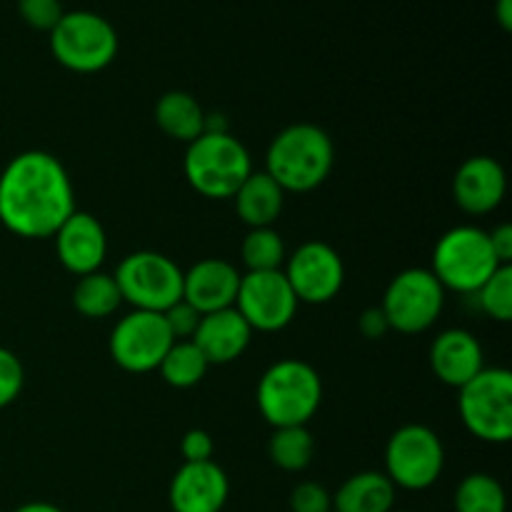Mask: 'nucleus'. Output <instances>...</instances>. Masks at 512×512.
<instances>
[{
	"label": "nucleus",
	"instance_id": "6e6552de",
	"mask_svg": "<svg viewBox=\"0 0 512 512\" xmlns=\"http://www.w3.org/2000/svg\"><path fill=\"white\" fill-rule=\"evenodd\" d=\"M123 303L133 310L165 313L170 305L183 300V270L173 258L155 250H135L125 255L113 273Z\"/></svg>",
	"mask_w": 512,
	"mask_h": 512
},
{
	"label": "nucleus",
	"instance_id": "4468645a",
	"mask_svg": "<svg viewBox=\"0 0 512 512\" xmlns=\"http://www.w3.org/2000/svg\"><path fill=\"white\" fill-rule=\"evenodd\" d=\"M230 498V480L215 460L183 463L168 488L173 512H223Z\"/></svg>",
	"mask_w": 512,
	"mask_h": 512
},
{
	"label": "nucleus",
	"instance_id": "39448f33",
	"mask_svg": "<svg viewBox=\"0 0 512 512\" xmlns=\"http://www.w3.org/2000/svg\"><path fill=\"white\" fill-rule=\"evenodd\" d=\"M498 268L503 265L495 258L488 230L475 225H455L435 243L430 273L445 290L475 295Z\"/></svg>",
	"mask_w": 512,
	"mask_h": 512
},
{
	"label": "nucleus",
	"instance_id": "a878e982",
	"mask_svg": "<svg viewBox=\"0 0 512 512\" xmlns=\"http://www.w3.org/2000/svg\"><path fill=\"white\" fill-rule=\"evenodd\" d=\"M455 512H505L508 498L498 478L488 473H470L455 488Z\"/></svg>",
	"mask_w": 512,
	"mask_h": 512
},
{
	"label": "nucleus",
	"instance_id": "423d86ee",
	"mask_svg": "<svg viewBox=\"0 0 512 512\" xmlns=\"http://www.w3.org/2000/svg\"><path fill=\"white\" fill-rule=\"evenodd\" d=\"M458 413L473 438L490 445L512 440V373L483 368L458 390Z\"/></svg>",
	"mask_w": 512,
	"mask_h": 512
},
{
	"label": "nucleus",
	"instance_id": "f03ea898",
	"mask_svg": "<svg viewBox=\"0 0 512 512\" xmlns=\"http://www.w3.org/2000/svg\"><path fill=\"white\" fill-rule=\"evenodd\" d=\"M335 165L333 138L320 125L295 123L280 130L265 153V173L285 193H310L330 178Z\"/></svg>",
	"mask_w": 512,
	"mask_h": 512
},
{
	"label": "nucleus",
	"instance_id": "473e14b6",
	"mask_svg": "<svg viewBox=\"0 0 512 512\" xmlns=\"http://www.w3.org/2000/svg\"><path fill=\"white\" fill-rule=\"evenodd\" d=\"M215 443L213 435L203 428H193L183 435L180 440V455H183V463H205V460H213Z\"/></svg>",
	"mask_w": 512,
	"mask_h": 512
},
{
	"label": "nucleus",
	"instance_id": "dca6fc26",
	"mask_svg": "<svg viewBox=\"0 0 512 512\" xmlns=\"http://www.w3.org/2000/svg\"><path fill=\"white\" fill-rule=\"evenodd\" d=\"M508 193L505 168L490 155H473L453 178V200L463 213L488 215L503 205Z\"/></svg>",
	"mask_w": 512,
	"mask_h": 512
},
{
	"label": "nucleus",
	"instance_id": "5701e85b",
	"mask_svg": "<svg viewBox=\"0 0 512 512\" xmlns=\"http://www.w3.org/2000/svg\"><path fill=\"white\" fill-rule=\"evenodd\" d=\"M70 300H73V308L90 320L110 318L123 305L118 283H115L113 275L103 273V270L78 278Z\"/></svg>",
	"mask_w": 512,
	"mask_h": 512
},
{
	"label": "nucleus",
	"instance_id": "cd10ccee",
	"mask_svg": "<svg viewBox=\"0 0 512 512\" xmlns=\"http://www.w3.org/2000/svg\"><path fill=\"white\" fill-rule=\"evenodd\" d=\"M480 310L488 318L498 320V323H510L512 320V265H503L495 270L483 288L475 293Z\"/></svg>",
	"mask_w": 512,
	"mask_h": 512
},
{
	"label": "nucleus",
	"instance_id": "b1692460",
	"mask_svg": "<svg viewBox=\"0 0 512 512\" xmlns=\"http://www.w3.org/2000/svg\"><path fill=\"white\" fill-rule=\"evenodd\" d=\"M208 370L210 363L205 360V355L200 353V348L193 340H175L158 365L160 378H163L170 388L178 390L195 388V385L208 375Z\"/></svg>",
	"mask_w": 512,
	"mask_h": 512
},
{
	"label": "nucleus",
	"instance_id": "ddd939ff",
	"mask_svg": "<svg viewBox=\"0 0 512 512\" xmlns=\"http://www.w3.org/2000/svg\"><path fill=\"white\" fill-rule=\"evenodd\" d=\"M285 278L298 303L325 305L338 298L345 283V263L333 245L308 240L285 258Z\"/></svg>",
	"mask_w": 512,
	"mask_h": 512
},
{
	"label": "nucleus",
	"instance_id": "f8f14e48",
	"mask_svg": "<svg viewBox=\"0 0 512 512\" xmlns=\"http://www.w3.org/2000/svg\"><path fill=\"white\" fill-rule=\"evenodd\" d=\"M298 298L283 270L240 275L238 298L233 308L243 315L253 333H280L298 313Z\"/></svg>",
	"mask_w": 512,
	"mask_h": 512
},
{
	"label": "nucleus",
	"instance_id": "a211bd4d",
	"mask_svg": "<svg viewBox=\"0 0 512 512\" xmlns=\"http://www.w3.org/2000/svg\"><path fill=\"white\" fill-rule=\"evenodd\" d=\"M430 368L440 383L460 390L485 368L483 345L465 328L443 330L430 345Z\"/></svg>",
	"mask_w": 512,
	"mask_h": 512
},
{
	"label": "nucleus",
	"instance_id": "f704fd0d",
	"mask_svg": "<svg viewBox=\"0 0 512 512\" xmlns=\"http://www.w3.org/2000/svg\"><path fill=\"white\" fill-rule=\"evenodd\" d=\"M488 238H490V245H493L495 258L500 260V265H510L512 263V225L500 223L498 228L490 230Z\"/></svg>",
	"mask_w": 512,
	"mask_h": 512
},
{
	"label": "nucleus",
	"instance_id": "f257e3e1",
	"mask_svg": "<svg viewBox=\"0 0 512 512\" xmlns=\"http://www.w3.org/2000/svg\"><path fill=\"white\" fill-rule=\"evenodd\" d=\"M75 210L73 180L53 153L25 150L0 173V223L18 238H53Z\"/></svg>",
	"mask_w": 512,
	"mask_h": 512
},
{
	"label": "nucleus",
	"instance_id": "e433bc0d",
	"mask_svg": "<svg viewBox=\"0 0 512 512\" xmlns=\"http://www.w3.org/2000/svg\"><path fill=\"white\" fill-rule=\"evenodd\" d=\"M498 23L503 30L512 28V0H498Z\"/></svg>",
	"mask_w": 512,
	"mask_h": 512
},
{
	"label": "nucleus",
	"instance_id": "0eeeda50",
	"mask_svg": "<svg viewBox=\"0 0 512 512\" xmlns=\"http://www.w3.org/2000/svg\"><path fill=\"white\" fill-rule=\"evenodd\" d=\"M50 53L73 73H100L118 55V33L103 15L73 10L65 13L50 30Z\"/></svg>",
	"mask_w": 512,
	"mask_h": 512
},
{
	"label": "nucleus",
	"instance_id": "bb28decb",
	"mask_svg": "<svg viewBox=\"0 0 512 512\" xmlns=\"http://www.w3.org/2000/svg\"><path fill=\"white\" fill-rule=\"evenodd\" d=\"M240 258H243L248 273H268V270H283L288 250L275 228H253L243 238Z\"/></svg>",
	"mask_w": 512,
	"mask_h": 512
},
{
	"label": "nucleus",
	"instance_id": "6ab92c4d",
	"mask_svg": "<svg viewBox=\"0 0 512 512\" xmlns=\"http://www.w3.org/2000/svg\"><path fill=\"white\" fill-rule=\"evenodd\" d=\"M250 340H253V330L235 308L203 315L193 335V343L210 365L235 363L248 350Z\"/></svg>",
	"mask_w": 512,
	"mask_h": 512
},
{
	"label": "nucleus",
	"instance_id": "1a4fd4ad",
	"mask_svg": "<svg viewBox=\"0 0 512 512\" xmlns=\"http://www.w3.org/2000/svg\"><path fill=\"white\" fill-rule=\"evenodd\" d=\"M445 468V445L433 428L420 423L403 425L385 445V475L395 488H433Z\"/></svg>",
	"mask_w": 512,
	"mask_h": 512
},
{
	"label": "nucleus",
	"instance_id": "f3484780",
	"mask_svg": "<svg viewBox=\"0 0 512 512\" xmlns=\"http://www.w3.org/2000/svg\"><path fill=\"white\" fill-rule=\"evenodd\" d=\"M238 288V268L223 258H203L183 273V300L200 315L233 308Z\"/></svg>",
	"mask_w": 512,
	"mask_h": 512
},
{
	"label": "nucleus",
	"instance_id": "c85d7f7f",
	"mask_svg": "<svg viewBox=\"0 0 512 512\" xmlns=\"http://www.w3.org/2000/svg\"><path fill=\"white\" fill-rule=\"evenodd\" d=\"M25 385V368L18 355L8 348H0V410L13 405L20 398Z\"/></svg>",
	"mask_w": 512,
	"mask_h": 512
},
{
	"label": "nucleus",
	"instance_id": "2eb2a0df",
	"mask_svg": "<svg viewBox=\"0 0 512 512\" xmlns=\"http://www.w3.org/2000/svg\"><path fill=\"white\" fill-rule=\"evenodd\" d=\"M60 265L75 278L98 273L108 255V235L95 215L75 210L53 235Z\"/></svg>",
	"mask_w": 512,
	"mask_h": 512
},
{
	"label": "nucleus",
	"instance_id": "412c9836",
	"mask_svg": "<svg viewBox=\"0 0 512 512\" xmlns=\"http://www.w3.org/2000/svg\"><path fill=\"white\" fill-rule=\"evenodd\" d=\"M398 488L380 470L355 473L335 490L333 512H393Z\"/></svg>",
	"mask_w": 512,
	"mask_h": 512
},
{
	"label": "nucleus",
	"instance_id": "2f4dec72",
	"mask_svg": "<svg viewBox=\"0 0 512 512\" xmlns=\"http://www.w3.org/2000/svg\"><path fill=\"white\" fill-rule=\"evenodd\" d=\"M163 318H165V325H168L170 335H173L175 340H193L203 315H200L193 305L185 303V300H178V303L170 305V308L165 310Z\"/></svg>",
	"mask_w": 512,
	"mask_h": 512
},
{
	"label": "nucleus",
	"instance_id": "aec40b11",
	"mask_svg": "<svg viewBox=\"0 0 512 512\" xmlns=\"http://www.w3.org/2000/svg\"><path fill=\"white\" fill-rule=\"evenodd\" d=\"M230 200L235 203V213L248 225V230L273 228V223L283 213L285 190L265 170H253Z\"/></svg>",
	"mask_w": 512,
	"mask_h": 512
},
{
	"label": "nucleus",
	"instance_id": "7c9ffc66",
	"mask_svg": "<svg viewBox=\"0 0 512 512\" xmlns=\"http://www.w3.org/2000/svg\"><path fill=\"white\" fill-rule=\"evenodd\" d=\"M290 510L293 512H333V495L328 488L313 480L298 483L290 493Z\"/></svg>",
	"mask_w": 512,
	"mask_h": 512
},
{
	"label": "nucleus",
	"instance_id": "393cba45",
	"mask_svg": "<svg viewBox=\"0 0 512 512\" xmlns=\"http://www.w3.org/2000/svg\"><path fill=\"white\" fill-rule=\"evenodd\" d=\"M315 455V438L308 425L295 428H275L268 443V458L283 473H303Z\"/></svg>",
	"mask_w": 512,
	"mask_h": 512
},
{
	"label": "nucleus",
	"instance_id": "9d476101",
	"mask_svg": "<svg viewBox=\"0 0 512 512\" xmlns=\"http://www.w3.org/2000/svg\"><path fill=\"white\" fill-rule=\"evenodd\" d=\"M443 308L445 288L430 268H408L395 275L380 303L390 330L400 335H418L433 328Z\"/></svg>",
	"mask_w": 512,
	"mask_h": 512
},
{
	"label": "nucleus",
	"instance_id": "c756f323",
	"mask_svg": "<svg viewBox=\"0 0 512 512\" xmlns=\"http://www.w3.org/2000/svg\"><path fill=\"white\" fill-rule=\"evenodd\" d=\"M18 13L23 23L33 30L50 33L65 15V10L60 0H18Z\"/></svg>",
	"mask_w": 512,
	"mask_h": 512
},
{
	"label": "nucleus",
	"instance_id": "9b49d317",
	"mask_svg": "<svg viewBox=\"0 0 512 512\" xmlns=\"http://www.w3.org/2000/svg\"><path fill=\"white\" fill-rule=\"evenodd\" d=\"M175 338L165 325L163 313L133 310L115 323L110 333V358L125 373H153L170 350Z\"/></svg>",
	"mask_w": 512,
	"mask_h": 512
},
{
	"label": "nucleus",
	"instance_id": "72a5a7b5",
	"mask_svg": "<svg viewBox=\"0 0 512 512\" xmlns=\"http://www.w3.org/2000/svg\"><path fill=\"white\" fill-rule=\"evenodd\" d=\"M358 328H360V333H363V338H368V340H380L390 333V325H388V320H385V313L380 310V305L378 308H368L360 313Z\"/></svg>",
	"mask_w": 512,
	"mask_h": 512
},
{
	"label": "nucleus",
	"instance_id": "4be33fe9",
	"mask_svg": "<svg viewBox=\"0 0 512 512\" xmlns=\"http://www.w3.org/2000/svg\"><path fill=\"white\" fill-rule=\"evenodd\" d=\"M205 110L198 100L185 90H168L158 98L153 108V120L160 133L178 143H193L205 133Z\"/></svg>",
	"mask_w": 512,
	"mask_h": 512
},
{
	"label": "nucleus",
	"instance_id": "7ed1b4c3",
	"mask_svg": "<svg viewBox=\"0 0 512 512\" xmlns=\"http://www.w3.org/2000/svg\"><path fill=\"white\" fill-rule=\"evenodd\" d=\"M255 400L270 428L308 425L323 403V380L305 360L283 358L260 375Z\"/></svg>",
	"mask_w": 512,
	"mask_h": 512
},
{
	"label": "nucleus",
	"instance_id": "20e7f679",
	"mask_svg": "<svg viewBox=\"0 0 512 512\" xmlns=\"http://www.w3.org/2000/svg\"><path fill=\"white\" fill-rule=\"evenodd\" d=\"M183 173L190 188L210 200H230L253 173L248 148L233 133H208L188 143Z\"/></svg>",
	"mask_w": 512,
	"mask_h": 512
},
{
	"label": "nucleus",
	"instance_id": "c9c22d12",
	"mask_svg": "<svg viewBox=\"0 0 512 512\" xmlns=\"http://www.w3.org/2000/svg\"><path fill=\"white\" fill-rule=\"evenodd\" d=\"M13 512H65L63 508L53 503H43V500H33V503H25L20 508H15Z\"/></svg>",
	"mask_w": 512,
	"mask_h": 512
},
{
	"label": "nucleus",
	"instance_id": "4c0bfd02",
	"mask_svg": "<svg viewBox=\"0 0 512 512\" xmlns=\"http://www.w3.org/2000/svg\"><path fill=\"white\" fill-rule=\"evenodd\" d=\"M395 512V510H393ZM400 512H408V510H400Z\"/></svg>",
	"mask_w": 512,
	"mask_h": 512
}]
</instances>
